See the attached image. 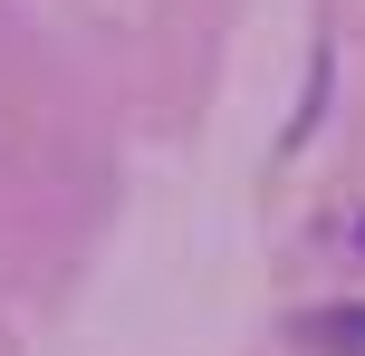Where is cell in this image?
Wrapping results in <instances>:
<instances>
[{
	"label": "cell",
	"instance_id": "1",
	"mask_svg": "<svg viewBox=\"0 0 365 356\" xmlns=\"http://www.w3.org/2000/svg\"><path fill=\"white\" fill-rule=\"evenodd\" d=\"M289 337L308 347V356H365V308H308Z\"/></svg>",
	"mask_w": 365,
	"mask_h": 356
},
{
	"label": "cell",
	"instance_id": "2",
	"mask_svg": "<svg viewBox=\"0 0 365 356\" xmlns=\"http://www.w3.org/2000/svg\"><path fill=\"white\" fill-rule=\"evenodd\" d=\"M356 250H365V222H356Z\"/></svg>",
	"mask_w": 365,
	"mask_h": 356
}]
</instances>
